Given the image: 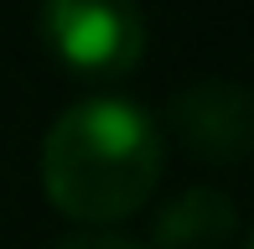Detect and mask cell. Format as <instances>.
I'll list each match as a JSON object with an SVG mask.
<instances>
[{"mask_svg":"<svg viewBox=\"0 0 254 249\" xmlns=\"http://www.w3.org/2000/svg\"><path fill=\"white\" fill-rule=\"evenodd\" d=\"M52 249H140V244L120 239V234H73V239H63V244H52Z\"/></svg>","mask_w":254,"mask_h":249,"instance_id":"5b68a950","label":"cell"},{"mask_svg":"<svg viewBox=\"0 0 254 249\" xmlns=\"http://www.w3.org/2000/svg\"><path fill=\"white\" fill-rule=\"evenodd\" d=\"M171 130L202 161H244L249 140H254V104L239 83L228 78H202V83H187L177 99H171Z\"/></svg>","mask_w":254,"mask_h":249,"instance_id":"3957f363","label":"cell"},{"mask_svg":"<svg viewBox=\"0 0 254 249\" xmlns=\"http://www.w3.org/2000/svg\"><path fill=\"white\" fill-rule=\"evenodd\" d=\"M161 130L125 99H83L42 135V192L78 223L130 218L161 182Z\"/></svg>","mask_w":254,"mask_h":249,"instance_id":"6da1fadb","label":"cell"},{"mask_svg":"<svg viewBox=\"0 0 254 249\" xmlns=\"http://www.w3.org/2000/svg\"><path fill=\"white\" fill-rule=\"evenodd\" d=\"M42 37L83 78H120L145 52V21L135 0H42Z\"/></svg>","mask_w":254,"mask_h":249,"instance_id":"7a4b0ae2","label":"cell"},{"mask_svg":"<svg viewBox=\"0 0 254 249\" xmlns=\"http://www.w3.org/2000/svg\"><path fill=\"white\" fill-rule=\"evenodd\" d=\"M239 234V213L228 192L218 187H192L156 218V244L161 249H223Z\"/></svg>","mask_w":254,"mask_h":249,"instance_id":"277c9868","label":"cell"}]
</instances>
